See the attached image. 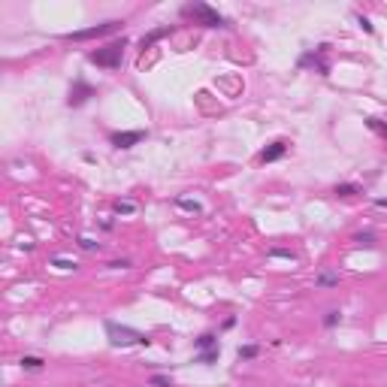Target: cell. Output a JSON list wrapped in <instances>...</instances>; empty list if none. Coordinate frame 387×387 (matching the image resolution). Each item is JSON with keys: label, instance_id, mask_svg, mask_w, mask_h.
<instances>
[{"label": "cell", "instance_id": "obj_1", "mask_svg": "<svg viewBox=\"0 0 387 387\" xmlns=\"http://www.w3.org/2000/svg\"><path fill=\"white\" fill-rule=\"evenodd\" d=\"M103 330H106V339L112 348H130V345H140V348H148L151 339L140 330H133L127 324H115V321H103Z\"/></svg>", "mask_w": 387, "mask_h": 387}, {"label": "cell", "instance_id": "obj_2", "mask_svg": "<svg viewBox=\"0 0 387 387\" xmlns=\"http://www.w3.org/2000/svg\"><path fill=\"white\" fill-rule=\"evenodd\" d=\"M182 18H191L194 24H200V27H233L230 18H224L209 3H188V6H182Z\"/></svg>", "mask_w": 387, "mask_h": 387}, {"label": "cell", "instance_id": "obj_3", "mask_svg": "<svg viewBox=\"0 0 387 387\" xmlns=\"http://www.w3.org/2000/svg\"><path fill=\"white\" fill-rule=\"evenodd\" d=\"M124 49H127V36L112 39L109 46L97 49V52H88V61L97 64V67H103V70H118L121 61H124Z\"/></svg>", "mask_w": 387, "mask_h": 387}, {"label": "cell", "instance_id": "obj_4", "mask_svg": "<svg viewBox=\"0 0 387 387\" xmlns=\"http://www.w3.org/2000/svg\"><path fill=\"white\" fill-rule=\"evenodd\" d=\"M327 43H321L317 49H309L306 54H299V61H297V67L299 70H317V76H330V64L324 61V54H327Z\"/></svg>", "mask_w": 387, "mask_h": 387}, {"label": "cell", "instance_id": "obj_5", "mask_svg": "<svg viewBox=\"0 0 387 387\" xmlns=\"http://www.w3.org/2000/svg\"><path fill=\"white\" fill-rule=\"evenodd\" d=\"M121 24L124 21H103V24H94V27H85V31H73V34H67V39L70 43H85V39H100V36H106V34H115V31H121Z\"/></svg>", "mask_w": 387, "mask_h": 387}, {"label": "cell", "instance_id": "obj_6", "mask_svg": "<svg viewBox=\"0 0 387 387\" xmlns=\"http://www.w3.org/2000/svg\"><path fill=\"white\" fill-rule=\"evenodd\" d=\"M145 136H148V130H115V133H109V142L121 151H127L133 145H140Z\"/></svg>", "mask_w": 387, "mask_h": 387}, {"label": "cell", "instance_id": "obj_7", "mask_svg": "<svg viewBox=\"0 0 387 387\" xmlns=\"http://www.w3.org/2000/svg\"><path fill=\"white\" fill-rule=\"evenodd\" d=\"M91 97H94V85H91V82H85V79H76L73 88H70V97H67V106H70V109L85 106Z\"/></svg>", "mask_w": 387, "mask_h": 387}, {"label": "cell", "instance_id": "obj_8", "mask_svg": "<svg viewBox=\"0 0 387 387\" xmlns=\"http://www.w3.org/2000/svg\"><path fill=\"white\" fill-rule=\"evenodd\" d=\"M287 148H290V142L287 140H272L264 151H260V163H272V160H281L284 155H287Z\"/></svg>", "mask_w": 387, "mask_h": 387}, {"label": "cell", "instance_id": "obj_9", "mask_svg": "<svg viewBox=\"0 0 387 387\" xmlns=\"http://www.w3.org/2000/svg\"><path fill=\"white\" fill-rule=\"evenodd\" d=\"M315 287H339V272L321 269V272L315 275Z\"/></svg>", "mask_w": 387, "mask_h": 387}, {"label": "cell", "instance_id": "obj_10", "mask_svg": "<svg viewBox=\"0 0 387 387\" xmlns=\"http://www.w3.org/2000/svg\"><path fill=\"white\" fill-rule=\"evenodd\" d=\"M170 34H173V27H170V24H167V27H158V31H151V34H145V36L140 39V46H142V49H151V46L158 43V39L170 36Z\"/></svg>", "mask_w": 387, "mask_h": 387}, {"label": "cell", "instance_id": "obj_11", "mask_svg": "<svg viewBox=\"0 0 387 387\" xmlns=\"http://www.w3.org/2000/svg\"><path fill=\"white\" fill-rule=\"evenodd\" d=\"M18 366L27 369V372H39V369L46 366V360H43V357H36V354H24L21 360H18Z\"/></svg>", "mask_w": 387, "mask_h": 387}, {"label": "cell", "instance_id": "obj_12", "mask_svg": "<svg viewBox=\"0 0 387 387\" xmlns=\"http://www.w3.org/2000/svg\"><path fill=\"white\" fill-rule=\"evenodd\" d=\"M333 194H336V197H357V194H363V188L357 182H342V185L333 188Z\"/></svg>", "mask_w": 387, "mask_h": 387}, {"label": "cell", "instance_id": "obj_13", "mask_svg": "<svg viewBox=\"0 0 387 387\" xmlns=\"http://www.w3.org/2000/svg\"><path fill=\"white\" fill-rule=\"evenodd\" d=\"M218 357H221V348H209V351H200V354H197V363H203V366H215V363H218Z\"/></svg>", "mask_w": 387, "mask_h": 387}, {"label": "cell", "instance_id": "obj_14", "mask_svg": "<svg viewBox=\"0 0 387 387\" xmlns=\"http://www.w3.org/2000/svg\"><path fill=\"white\" fill-rule=\"evenodd\" d=\"M176 206H178V209H185V212H191V215H200L203 212V206L197 200H188V197H176Z\"/></svg>", "mask_w": 387, "mask_h": 387}, {"label": "cell", "instance_id": "obj_15", "mask_svg": "<svg viewBox=\"0 0 387 387\" xmlns=\"http://www.w3.org/2000/svg\"><path fill=\"white\" fill-rule=\"evenodd\" d=\"M197 348H200V351H209V348H221V345H218V336H215V333H203V336L197 339Z\"/></svg>", "mask_w": 387, "mask_h": 387}, {"label": "cell", "instance_id": "obj_16", "mask_svg": "<svg viewBox=\"0 0 387 387\" xmlns=\"http://www.w3.org/2000/svg\"><path fill=\"white\" fill-rule=\"evenodd\" d=\"M363 124H366L369 130H375L378 136H384V140H387V124H384L381 118H372V115H369V118H363Z\"/></svg>", "mask_w": 387, "mask_h": 387}, {"label": "cell", "instance_id": "obj_17", "mask_svg": "<svg viewBox=\"0 0 387 387\" xmlns=\"http://www.w3.org/2000/svg\"><path fill=\"white\" fill-rule=\"evenodd\" d=\"M257 354H260L257 345H239V348H236V357H239V360H254Z\"/></svg>", "mask_w": 387, "mask_h": 387}, {"label": "cell", "instance_id": "obj_18", "mask_svg": "<svg viewBox=\"0 0 387 387\" xmlns=\"http://www.w3.org/2000/svg\"><path fill=\"white\" fill-rule=\"evenodd\" d=\"M354 242L363 245V248H372V245H375V233H372V230H360V233H354Z\"/></svg>", "mask_w": 387, "mask_h": 387}, {"label": "cell", "instance_id": "obj_19", "mask_svg": "<svg viewBox=\"0 0 387 387\" xmlns=\"http://www.w3.org/2000/svg\"><path fill=\"white\" fill-rule=\"evenodd\" d=\"M339 321H342V312H339V309H330V312L324 315V327H327V330L339 327Z\"/></svg>", "mask_w": 387, "mask_h": 387}, {"label": "cell", "instance_id": "obj_20", "mask_svg": "<svg viewBox=\"0 0 387 387\" xmlns=\"http://www.w3.org/2000/svg\"><path fill=\"white\" fill-rule=\"evenodd\" d=\"M136 212V203L133 200H118L115 203V215H133Z\"/></svg>", "mask_w": 387, "mask_h": 387}, {"label": "cell", "instance_id": "obj_21", "mask_svg": "<svg viewBox=\"0 0 387 387\" xmlns=\"http://www.w3.org/2000/svg\"><path fill=\"white\" fill-rule=\"evenodd\" d=\"M76 242H79V248H82V251H100V242H97V239H91V236H79Z\"/></svg>", "mask_w": 387, "mask_h": 387}, {"label": "cell", "instance_id": "obj_22", "mask_svg": "<svg viewBox=\"0 0 387 387\" xmlns=\"http://www.w3.org/2000/svg\"><path fill=\"white\" fill-rule=\"evenodd\" d=\"M269 257H275V260H297V254L290 251V248H269Z\"/></svg>", "mask_w": 387, "mask_h": 387}, {"label": "cell", "instance_id": "obj_23", "mask_svg": "<svg viewBox=\"0 0 387 387\" xmlns=\"http://www.w3.org/2000/svg\"><path fill=\"white\" fill-rule=\"evenodd\" d=\"M52 266H58V269H76L79 264H76V260H67V257H52Z\"/></svg>", "mask_w": 387, "mask_h": 387}, {"label": "cell", "instance_id": "obj_24", "mask_svg": "<svg viewBox=\"0 0 387 387\" xmlns=\"http://www.w3.org/2000/svg\"><path fill=\"white\" fill-rule=\"evenodd\" d=\"M148 384H151V387H173V378H170V375H151Z\"/></svg>", "mask_w": 387, "mask_h": 387}, {"label": "cell", "instance_id": "obj_25", "mask_svg": "<svg viewBox=\"0 0 387 387\" xmlns=\"http://www.w3.org/2000/svg\"><path fill=\"white\" fill-rule=\"evenodd\" d=\"M357 24H360L366 34H375V24H372V21H369V18L363 16V12H357Z\"/></svg>", "mask_w": 387, "mask_h": 387}, {"label": "cell", "instance_id": "obj_26", "mask_svg": "<svg viewBox=\"0 0 387 387\" xmlns=\"http://www.w3.org/2000/svg\"><path fill=\"white\" fill-rule=\"evenodd\" d=\"M106 266H109V269H130V260H127V257H121V260H109Z\"/></svg>", "mask_w": 387, "mask_h": 387}, {"label": "cell", "instance_id": "obj_27", "mask_svg": "<svg viewBox=\"0 0 387 387\" xmlns=\"http://www.w3.org/2000/svg\"><path fill=\"white\" fill-rule=\"evenodd\" d=\"M221 327H224V330H233V327H236V317H224V324H221Z\"/></svg>", "mask_w": 387, "mask_h": 387}, {"label": "cell", "instance_id": "obj_28", "mask_svg": "<svg viewBox=\"0 0 387 387\" xmlns=\"http://www.w3.org/2000/svg\"><path fill=\"white\" fill-rule=\"evenodd\" d=\"M375 206H381V209H387V197H378V200H375Z\"/></svg>", "mask_w": 387, "mask_h": 387}]
</instances>
